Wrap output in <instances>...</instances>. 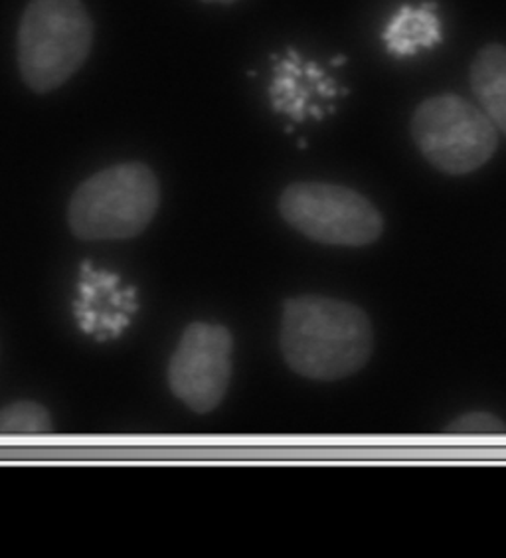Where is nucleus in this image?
I'll return each instance as SVG.
<instances>
[{"label": "nucleus", "mask_w": 506, "mask_h": 558, "mask_svg": "<svg viewBox=\"0 0 506 558\" xmlns=\"http://www.w3.org/2000/svg\"><path fill=\"white\" fill-rule=\"evenodd\" d=\"M281 353L297 375L341 380L367 365L374 333L367 313L346 301L303 295L285 303Z\"/></svg>", "instance_id": "1"}, {"label": "nucleus", "mask_w": 506, "mask_h": 558, "mask_svg": "<svg viewBox=\"0 0 506 558\" xmlns=\"http://www.w3.org/2000/svg\"><path fill=\"white\" fill-rule=\"evenodd\" d=\"M161 205V184L143 162H123L89 177L67 206V225L86 242L143 234Z\"/></svg>", "instance_id": "2"}, {"label": "nucleus", "mask_w": 506, "mask_h": 558, "mask_svg": "<svg viewBox=\"0 0 506 558\" xmlns=\"http://www.w3.org/2000/svg\"><path fill=\"white\" fill-rule=\"evenodd\" d=\"M94 22L82 0H30L18 26V68L36 94L54 92L86 64Z\"/></svg>", "instance_id": "3"}, {"label": "nucleus", "mask_w": 506, "mask_h": 558, "mask_svg": "<svg viewBox=\"0 0 506 558\" xmlns=\"http://www.w3.org/2000/svg\"><path fill=\"white\" fill-rule=\"evenodd\" d=\"M411 137L437 171L461 177L495 155L498 131L483 109L445 94L421 101L411 118Z\"/></svg>", "instance_id": "4"}, {"label": "nucleus", "mask_w": 506, "mask_h": 558, "mask_svg": "<svg viewBox=\"0 0 506 558\" xmlns=\"http://www.w3.org/2000/svg\"><path fill=\"white\" fill-rule=\"evenodd\" d=\"M280 213L303 236L329 246H368L384 230L377 206L338 184H289L281 194Z\"/></svg>", "instance_id": "5"}, {"label": "nucleus", "mask_w": 506, "mask_h": 558, "mask_svg": "<svg viewBox=\"0 0 506 558\" xmlns=\"http://www.w3.org/2000/svg\"><path fill=\"white\" fill-rule=\"evenodd\" d=\"M234 339L226 327L193 323L186 327L169 365L174 397L198 414L220 407L232 378Z\"/></svg>", "instance_id": "6"}, {"label": "nucleus", "mask_w": 506, "mask_h": 558, "mask_svg": "<svg viewBox=\"0 0 506 558\" xmlns=\"http://www.w3.org/2000/svg\"><path fill=\"white\" fill-rule=\"evenodd\" d=\"M469 77L483 113L506 135V46L489 44L479 50Z\"/></svg>", "instance_id": "7"}, {"label": "nucleus", "mask_w": 506, "mask_h": 558, "mask_svg": "<svg viewBox=\"0 0 506 558\" xmlns=\"http://www.w3.org/2000/svg\"><path fill=\"white\" fill-rule=\"evenodd\" d=\"M442 40V24L433 7H402L386 26L384 43L394 56H414Z\"/></svg>", "instance_id": "8"}, {"label": "nucleus", "mask_w": 506, "mask_h": 558, "mask_svg": "<svg viewBox=\"0 0 506 558\" xmlns=\"http://www.w3.org/2000/svg\"><path fill=\"white\" fill-rule=\"evenodd\" d=\"M52 429L50 412L38 402L22 400L0 410V436H44Z\"/></svg>", "instance_id": "9"}, {"label": "nucleus", "mask_w": 506, "mask_h": 558, "mask_svg": "<svg viewBox=\"0 0 506 558\" xmlns=\"http://www.w3.org/2000/svg\"><path fill=\"white\" fill-rule=\"evenodd\" d=\"M447 432L455 436H503L505 422L489 412H471L449 424Z\"/></svg>", "instance_id": "10"}, {"label": "nucleus", "mask_w": 506, "mask_h": 558, "mask_svg": "<svg viewBox=\"0 0 506 558\" xmlns=\"http://www.w3.org/2000/svg\"><path fill=\"white\" fill-rule=\"evenodd\" d=\"M205 2H214V4H232L236 0H205Z\"/></svg>", "instance_id": "11"}]
</instances>
